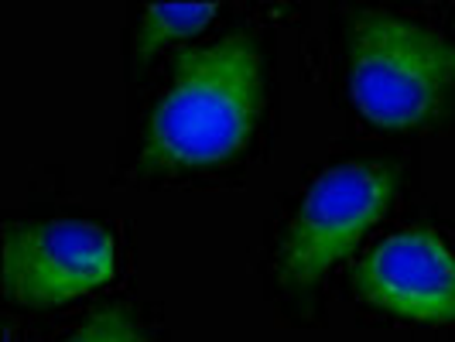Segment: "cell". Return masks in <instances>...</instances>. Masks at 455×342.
I'll return each mask as SVG.
<instances>
[{"label": "cell", "instance_id": "1", "mask_svg": "<svg viewBox=\"0 0 455 342\" xmlns=\"http://www.w3.org/2000/svg\"><path fill=\"white\" fill-rule=\"evenodd\" d=\"M264 114V59L251 35H223L179 55L144 120L148 168H209L247 151Z\"/></svg>", "mask_w": 455, "mask_h": 342}, {"label": "cell", "instance_id": "2", "mask_svg": "<svg viewBox=\"0 0 455 342\" xmlns=\"http://www.w3.org/2000/svg\"><path fill=\"white\" fill-rule=\"evenodd\" d=\"M349 96L390 131L432 123L455 99V38L394 11H360L349 31Z\"/></svg>", "mask_w": 455, "mask_h": 342}, {"label": "cell", "instance_id": "3", "mask_svg": "<svg viewBox=\"0 0 455 342\" xmlns=\"http://www.w3.org/2000/svg\"><path fill=\"white\" fill-rule=\"evenodd\" d=\"M397 171L390 164L373 161H342L325 168L308 185L305 199L298 203L295 216L288 219L277 271L284 284L305 288L315 284L322 274L366 236L384 209L394 199Z\"/></svg>", "mask_w": 455, "mask_h": 342}, {"label": "cell", "instance_id": "4", "mask_svg": "<svg viewBox=\"0 0 455 342\" xmlns=\"http://www.w3.org/2000/svg\"><path fill=\"white\" fill-rule=\"evenodd\" d=\"M116 267L114 236L96 223L52 219L4 233V295L28 308H55L107 284Z\"/></svg>", "mask_w": 455, "mask_h": 342}, {"label": "cell", "instance_id": "5", "mask_svg": "<svg viewBox=\"0 0 455 342\" xmlns=\"http://www.w3.org/2000/svg\"><path fill=\"white\" fill-rule=\"evenodd\" d=\"M356 295L408 322H455V253L428 227L397 229L360 260Z\"/></svg>", "mask_w": 455, "mask_h": 342}, {"label": "cell", "instance_id": "6", "mask_svg": "<svg viewBox=\"0 0 455 342\" xmlns=\"http://www.w3.org/2000/svg\"><path fill=\"white\" fill-rule=\"evenodd\" d=\"M212 18H216V4H148L140 11V24H137L134 55L148 59L151 52H158L168 42L192 38Z\"/></svg>", "mask_w": 455, "mask_h": 342}, {"label": "cell", "instance_id": "7", "mask_svg": "<svg viewBox=\"0 0 455 342\" xmlns=\"http://www.w3.org/2000/svg\"><path fill=\"white\" fill-rule=\"evenodd\" d=\"M59 342H144L137 319L124 308H103L90 315L86 322H79L66 339Z\"/></svg>", "mask_w": 455, "mask_h": 342}]
</instances>
